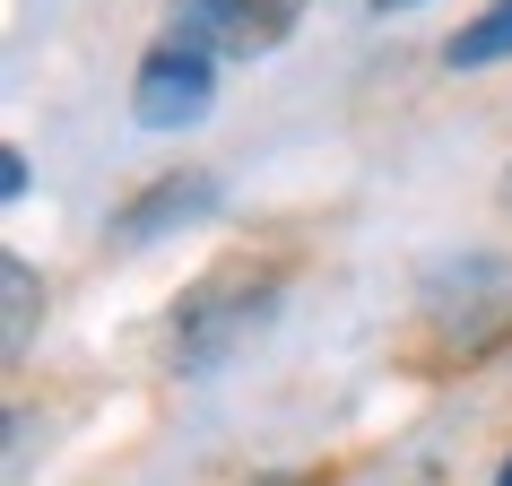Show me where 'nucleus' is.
Masks as SVG:
<instances>
[{"instance_id": "obj_5", "label": "nucleus", "mask_w": 512, "mask_h": 486, "mask_svg": "<svg viewBox=\"0 0 512 486\" xmlns=\"http://www.w3.org/2000/svg\"><path fill=\"white\" fill-rule=\"evenodd\" d=\"M443 61L452 70H495V61H512V0H486L478 18L443 44Z\"/></svg>"}, {"instance_id": "obj_8", "label": "nucleus", "mask_w": 512, "mask_h": 486, "mask_svg": "<svg viewBox=\"0 0 512 486\" xmlns=\"http://www.w3.org/2000/svg\"><path fill=\"white\" fill-rule=\"evenodd\" d=\"M382 9H400V0H382Z\"/></svg>"}, {"instance_id": "obj_1", "label": "nucleus", "mask_w": 512, "mask_h": 486, "mask_svg": "<svg viewBox=\"0 0 512 486\" xmlns=\"http://www.w3.org/2000/svg\"><path fill=\"white\" fill-rule=\"evenodd\" d=\"M270 287H278V270H252V261H226V270H209L183 304H174V356H183V365H209V356H226V339H235L243 322H261Z\"/></svg>"}, {"instance_id": "obj_2", "label": "nucleus", "mask_w": 512, "mask_h": 486, "mask_svg": "<svg viewBox=\"0 0 512 486\" xmlns=\"http://www.w3.org/2000/svg\"><path fill=\"white\" fill-rule=\"evenodd\" d=\"M304 18V0H174V44L191 53H270Z\"/></svg>"}, {"instance_id": "obj_3", "label": "nucleus", "mask_w": 512, "mask_h": 486, "mask_svg": "<svg viewBox=\"0 0 512 486\" xmlns=\"http://www.w3.org/2000/svg\"><path fill=\"white\" fill-rule=\"evenodd\" d=\"M217 96V61L191 53V44H157V53L139 61L131 79V113L148 122V131H183V122H200Z\"/></svg>"}, {"instance_id": "obj_7", "label": "nucleus", "mask_w": 512, "mask_h": 486, "mask_svg": "<svg viewBox=\"0 0 512 486\" xmlns=\"http://www.w3.org/2000/svg\"><path fill=\"white\" fill-rule=\"evenodd\" d=\"M495 486H512V460H504V469H495Z\"/></svg>"}, {"instance_id": "obj_4", "label": "nucleus", "mask_w": 512, "mask_h": 486, "mask_svg": "<svg viewBox=\"0 0 512 486\" xmlns=\"http://www.w3.org/2000/svg\"><path fill=\"white\" fill-rule=\"evenodd\" d=\"M209 209H217V183H209V174H174V183L139 191L131 209L113 217V235H122V243H157L165 226H191V217H209Z\"/></svg>"}, {"instance_id": "obj_6", "label": "nucleus", "mask_w": 512, "mask_h": 486, "mask_svg": "<svg viewBox=\"0 0 512 486\" xmlns=\"http://www.w3.org/2000/svg\"><path fill=\"white\" fill-rule=\"evenodd\" d=\"M0 278H9V356H18L27 348V322H35V278H27V261H9Z\"/></svg>"}]
</instances>
